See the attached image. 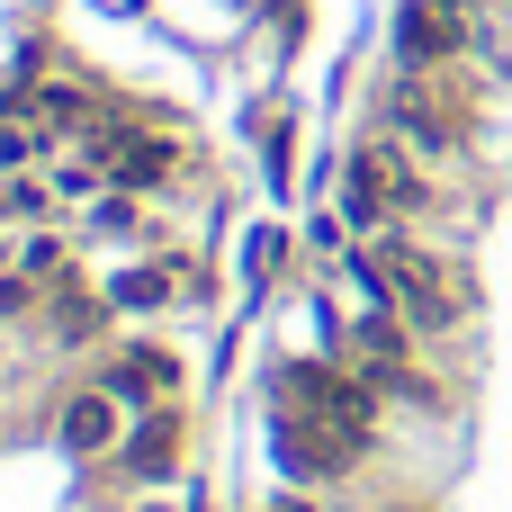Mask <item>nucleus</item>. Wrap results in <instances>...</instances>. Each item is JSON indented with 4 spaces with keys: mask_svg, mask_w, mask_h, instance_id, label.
Here are the masks:
<instances>
[{
    "mask_svg": "<svg viewBox=\"0 0 512 512\" xmlns=\"http://www.w3.org/2000/svg\"><path fill=\"white\" fill-rule=\"evenodd\" d=\"M171 297V279L162 270H135V279H117V306H162Z\"/></svg>",
    "mask_w": 512,
    "mask_h": 512,
    "instance_id": "obj_6",
    "label": "nucleus"
},
{
    "mask_svg": "<svg viewBox=\"0 0 512 512\" xmlns=\"http://www.w3.org/2000/svg\"><path fill=\"white\" fill-rule=\"evenodd\" d=\"M171 468V423H144V441H135V477H162Z\"/></svg>",
    "mask_w": 512,
    "mask_h": 512,
    "instance_id": "obj_5",
    "label": "nucleus"
},
{
    "mask_svg": "<svg viewBox=\"0 0 512 512\" xmlns=\"http://www.w3.org/2000/svg\"><path fill=\"white\" fill-rule=\"evenodd\" d=\"M459 45H468V9L459 0H405V63L414 72H441Z\"/></svg>",
    "mask_w": 512,
    "mask_h": 512,
    "instance_id": "obj_3",
    "label": "nucleus"
},
{
    "mask_svg": "<svg viewBox=\"0 0 512 512\" xmlns=\"http://www.w3.org/2000/svg\"><path fill=\"white\" fill-rule=\"evenodd\" d=\"M135 512H171V504H135Z\"/></svg>",
    "mask_w": 512,
    "mask_h": 512,
    "instance_id": "obj_8",
    "label": "nucleus"
},
{
    "mask_svg": "<svg viewBox=\"0 0 512 512\" xmlns=\"http://www.w3.org/2000/svg\"><path fill=\"white\" fill-rule=\"evenodd\" d=\"M351 225H387V216H414L423 207V180L405 171V153L396 144H360L351 153Z\"/></svg>",
    "mask_w": 512,
    "mask_h": 512,
    "instance_id": "obj_2",
    "label": "nucleus"
},
{
    "mask_svg": "<svg viewBox=\"0 0 512 512\" xmlns=\"http://www.w3.org/2000/svg\"><path fill=\"white\" fill-rule=\"evenodd\" d=\"M369 279L396 297V315H405L414 333H450V324L468 315V279H459L450 261L414 252V243H378V252H369Z\"/></svg>",
    "mask_w": 512,
    "mask_h": 512,
    "instance_id": "obj_1",
    "label": "nucleus"
},
{
    "mask_svg": "<svg viewBox=\"0 0 512 512\" xmlns=\"http://www.w3.org/2000/svg\"><path fill=\"white\" fill-rule=\"evenodd\" d=\"M108 441H117V396H72L63 405V450L72 459H99Z\"/></svg>",
    "mask_w": 512,
    "mask_h": 512,
    "instance_id": "obj_4",
    "label": "nucleus"
},
{
    "mask_svg": "<svg viewBox=\"0 0 512 512\" xmlns=\"http://www.w3.org/2000/svg\"><path fill=\"white\" fill-rule=\"evenodd\" d=\"M36 153V135H18V126H0V162H27Z\"/></svg>",
    "mask_w": 512,
    "mask_h": 512,
    "instance_id": "obj_7",
    "label": "nucleus"
},
{
    "mask_svg": "<svg viewBox=\"0 0 512 512\" xmlns=\"http://www.w3.org/2000/svg\"><path fill=\"white\" fill-rule=\"evenodd\" d=\"M504 9H512V0H504Z\"/></svg>",
    "mask_w": 512,
    "mask_h": 512,
    "instance_id": "obj_9",
    "label": "nucleus"
}]
</instances>
